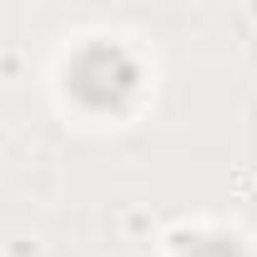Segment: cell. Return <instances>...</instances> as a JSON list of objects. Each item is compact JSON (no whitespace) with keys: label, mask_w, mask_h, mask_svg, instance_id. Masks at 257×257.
<instances>
[{"label":"cell","mask_w":257,"mask_h":257,"mask_svg":"<svg viewBox=\"0 0 257 257\" xmlns=\"http://www.w3.org/2000/svg\"><path fill=\"white\" fill-rule=\"evenodd\" d=\"M66 81H71V96L86 111H121L142 91V66L116 41H91L86 51H76Z\"/></svg>","instance_id":"obj_1"},{"label":"cell","mask_w":257,"mask_h":257,"mask_svg":"<svg viewBox=\"0 0 257 257\" xmlns=\"http://www.w3.org/2000/svg\"><path fill=\"white\" fill-rule=\"evenodd\" d=\"M182 257H247V252H242V242H232V237H192V242L182 247Z\"/></svg>","instance_id":"obj_2"}]
</instances>
